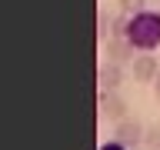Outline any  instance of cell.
<instances>
[{"instance_id": "obj_1", "label": "cell", "mask_w": 160, "mask_h": 150, "mask_svg": "<svg viewBox=\"0 0 160 150\" xmlns=\"http://www.w3.org/2000/svg\"><path fill=\"white\" fill-rule=\"evenodd\" d=\"M127 40L137 47V53H157L160 50V10H140L130 17Z\"/></svg>"}, {"instance_id": "obj_2", "label": "cell", "mask_w": 160, "mask_h": 150, "mask_svg": "<svg viewBox=\"0 0 160 150\" xmlns=\"http://www.w3.org/2000/svg\"><path fill=\"white\" fill-rule=\"evenodd\" d=\"M113 137H117L120 143H127L130 150H137V147H143L147 127H143L140 120H130V117H123V120H117V127H113Z\"/></svg>"}, {"instance_id": "obj_3", "label": "cell", "mask_w": 160, "mask_h": 150, "mask_svg": "<svg viewBox=\"0 0 160 150\" xmlns=\"http://www.w3.org/2000/svg\"><path fill=\"white\" fill-rule=\"evenodd\" d=\"M130 67H133V80H137V83H153V80H157V73H160V60L153 57V53H147V50H143V53H137V57H133V63H130Z\"/></svg>"}, {"instance_id": "obj_4", "label": "cell", "mask_w": 160, "mask_h": 150, "mask_svg": "<svg viewBox=\"0 0 160 150\" xmlns=\"http://www.w3.org/2000/svg\"><path fill=\"white\" fill-rule=\"evenodd\" d=\"M127 100L120 97L117 90H100V113H103V117L107 120H113V123H117V120H123L127 117Z\"/></svg>"}, {"instance_id": "obj_5", "label": "cell", "mask_w": 160, "mask_h": 150, "mask_svg": "<svg viewBox=\"0 0 160 150\" xmlns=\"http://www.w3.org/2000/svg\"><path fill=\"white\" fill-rule=\"evenodd\" d=\"M103 50H107V60H113V63H133V57H137V47H133L127 37L103 40Z\"/></svg>"}, {"instance_id": "obj_6", "label": "cell", "mask_w": 160, "mask_h": 150, "mask_svg": "<svg viewBox=\"0 0 160 150\" xmlns=\"http://www.w3.org/2000/svg\"><path fill=\"white\" fill-rule=\"evenodd\" d=\"M123 80H127L123 63H113V60L100 63V70H97V83H100V90H120V87H123Z\"/></svg>"}, {"instance_id": "obj_7", "label": "cell", "mask_w": 160, "mask_h": 150, "mask_svg": "<svg viewBox=\"0 0 160 150\" xmlns=\"http://www.w3.org/2000/svg\"><path fill=\"white\" fill-rule=\"evenodd\" d=\"M127 27H130V13L120 10L117 17H110V37H127Z\"/></svg>"}, {"instance_id": "obj_8", "label": "cell", "mask_w": 160, "mask_h": 150, "mask_svg": "<svg viewBox=\"0 0 160 150\" xmlns=\"http://www.w3.org/2000/svg\"><path fill=\"white\" fill-rule=\"evenodd\" d=\"M143 147H147V150H160V123L147 127V137H143Z\"/></svg>"}, {"instance_id": "obj_9", "label": "cell", "mask_w": 160, "mask_h": 150, "mask_svg": "<svg viewBox=\"0 0 160 150\" xmlns=\"http://www.w3.org/2000/svg\"><path fill=\"white\" fill-rule=\"evenodd\" d=\"M117 7L133 17V13H140V10H147V0H117Z\"/></svg>"}, {"instance_id": "obj_10", "label": "cell", "mask_w": 160, "mask_h": 150, "mask_svg": "<svg viewBox=\"0 0 160 150\" xmlns=\"http://www.w3.org/2000/svg\"><path fill=\"white\" fill-rule=\"evenodd\" d=\"M97 37L100 40H110V17H107V10L97 13Z\"/></svg>"}, {"instance_id": "obj_11", "label": "cell", "mask_w": 160, "mask_h": 150, "mask_svg": "<svg viewBox=\"0 0 160 150\" xmlns=\"http://www.w3.org/2000/svg\"><path fill=\"white\" fill-rule=\"evenodd\" d=\"M97 150H130V147H127V143H120L117 137H110V140H103V143H100Z\"/></svg>"}, {"instance_id": "obj_12", "label": "cell", "mask_w": 160, "mask_h": 150, "mask_svg": "<svg viewBox=\"0 0 160 150\" xmlns=\"http://www.w3.org/2000/svg\"><path fill=\"white\" fill-rule=\"evenodd\" d=\"M153 97L160 100V73H157V80H153Z\"/></svg>"}]
</instances>
